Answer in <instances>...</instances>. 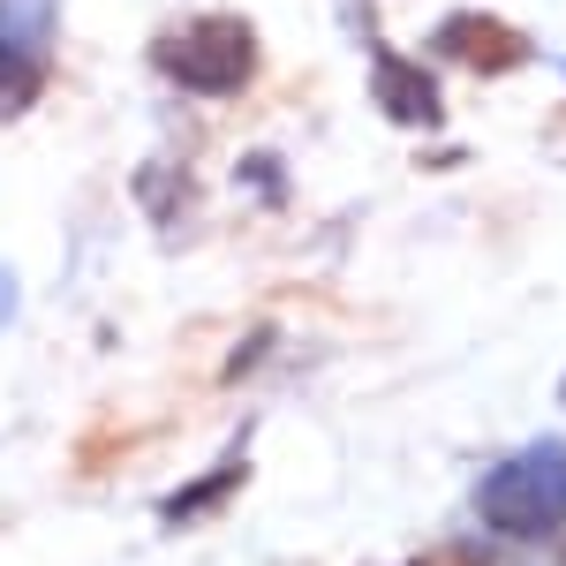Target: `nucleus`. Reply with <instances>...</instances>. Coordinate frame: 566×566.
Wrapping results in <instances>:
<instances>
[{
	"instance_id": "obj_1",
	"label": "nucleus",
	"mask_w": 566,
	"mask_h": 566,
	"mask_svg": "<svg viewBox=\"0 0 566 566\" xmlns=\"http://www.w3.org/2000/svg\"><path fill=\"white\" fill-rule=\"evenodd\" d=\"M476 506L499 536H544V528H559L566 522V446L544 438V446H528L514 461H499L483 476Z\"/></svg>"
},
{
	"instance_id": "obj_2",
	"label": "nucleus",
	"mask_w": 566,
	"mask_h": 566,
	"mask_svg": "<svg viewBox=\"0 0 566 566\" xmlns=\"http://www.w3.org/2000/svg\"><path fill=\"white\" fill-rule=\"evenodd\" d=\"M159 69L197 98H234L258 76V31L242 15H205V23H189L159 45Z\"/></svg>"
},
{
	"instance_id": "obj_3",
	"label": "nucleus",
	"mask_w": 566,
	"mask_h": 566,
	"mask_svg": "<svg viewBox=\"0 0 566 566\" xmlns=\"http://www.w3.org/2000/svg\"><path fill=\"white\" fill-rule=\"evenodd\" d=\"M53 23H61V0H0V122L31 114V98L45 91Z\"/></svg>"
},
{
	"instance_id": "obj_4",
	"label": "nucleus",
	"mask_w": 566,
	"mask_h": 566,
	"mask_svg": "<svg viewBox=\"0 0 566 566\" xmlns=\"http://www.w3.org/2000/svg\"><path fill=\"white\" fill-rule=\"evenodd\" d=\"M370 98L386 106L392 122H408V129H416V122H438V84L416 69V61H400L392 45L370 53Z\"/></svg>"
},
{
	"instance_id": "obj_5",
	"label": "nucleus",
	"mask_w": 566,
	"mask_h": 566,
	"mask_svg": "<svg viewBox=\"0 0 566 566\" xmlns=\"http://www.w3.org/2000/svg\"><path fill=\"white\" fill-rule=\"evenodd\" d=\"M438 45H453L461 61H491V69H506V61H522V39L514 31H499V23H483V15H453Z\"/></svg>"
},
{
	"instance_id": "obj_6",
	"label": "nucleus",
	"mask_w": 566,
	"mask_h": 566,
	"mask_svg": "<svg viewBox=\"0 0 566 566\" xmlns=\"http://www.w3.org/2000/svg\"><path fill=\"white\" fill-rule=\"evenodd\" d=\"M234 483H242V461H219V476H205L197 491H175V499H167V522H197V514H205V506H219Z\"/></svg>"
}]
</instances>
